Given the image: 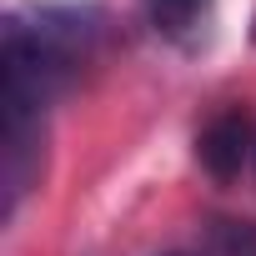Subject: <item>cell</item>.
<instances>
[{"label":"cell","instance_id":"obj_1","mask_svg":"<svg viewBox=\"0 0 256 256\" xmlns=\"http://www.w3.org/2000/svg\"><path fill=\"white\" fill-rule=\"evenodd\" d=\"M100 40L90 6H40L10 16L0 36V211H20L46 166V116L50 100L76 80Z\"/></svg>","mask_w":256,"mask_h":256},{"label":"cell","instance_id":"obj_2","mask_svg":"<svg viewBox=\"0 0 256 256\" xmlns=\"http://www.w3.org/2000/svg\"><path fill=\"white\" fill-rule=\"evenodd\" d=\"M256 156V131H251V120L241 110H226L216 116L206 131L196 136V161L216 176V181H231L241 176V166Z\"/></svg>","mask_w":256,"mask_h":256},{"label":"cell","instance_id":"obj_3","mask_svg":"<svg viewBox=\"0 0 256 256\" xmlns=\"http://www.w3.org/2000/svg\"><path fill=\"white\" fill-rule=\"evenodd\" d=\"M211 16V0H146V26L161 40H186Z\"/></svg>","mask_w":256,"mask_h":256},{"label":"cell","instance_id":"obj_4","mask_svg":"<svg viewBox=\"0 0 256 256\" xmlns=\"http://www.w3.org/2000/svg\"><path fill=\"white\" fill-rule=\"evenodd\" d=\"M216 256H256V226L251 221H211Z\"/></svg>","mask_w":256,"mask_h":256},{"label":"cell","instance_id":"obj_5","mask_svg":"<svg viewBox=\"0 0 256 256\" xmlns=\"http://www.w3.org/2000/svg\"><path fill=\"white\" fill-rule=\"evenodd\" d=\"M166 256H196V251H166Z\"/></svg>","mask_w":256,"mask_h":256}]
</instances>
